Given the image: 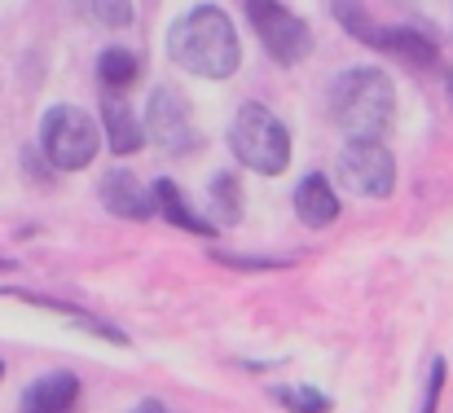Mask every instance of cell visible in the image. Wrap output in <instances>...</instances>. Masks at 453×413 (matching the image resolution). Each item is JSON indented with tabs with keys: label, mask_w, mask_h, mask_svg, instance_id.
<instances>
[{
	"label": "cell",
	"mask_w": 453,
	"mask_h": 413,
	"mask_svg": "<svg viewBox=\"0 0 453 413\" xmlns=\"http://www.w3.org/2000/svg\"><path fill=\"white\" fill-rule=\"evenodd\" d=\"M167 57L198 80H229L242 66V40L220 4H189L167 27Z\"/></svg>",
	"instance_id": "obj_1"
},
{
	"label": "cell",
	"mask_w": 453,
	"mask_h": 413,
	"mask_svg": "<svg viewBox=\"0 0 453 413\" xmlns=\"http://www.w3.org/2000/svg\"><path fill=\"white\" fill-rule=\"evenodd\" d=\"M330 119L348 141H383L396 124V84L379 66H352L330 84Z\"/></svg>",
	"instance_id": "obj_2"
},
{
	"label": "cell",
	"mask_w": 453,
	"mask_h": 413,
	"mask_svg": "<svg viewBox=\"0 0 453 413\" xmlns=\"http://www.w3.org/2000/svg\"><path fill=\"white\" fill-rule=\"evenodd\" d=\"M229 149L242 167H251L256 176H282L291 167V133L287 124L260 106L247 102L234 119H229Z\"/></svg>",
	"instance_id": "obj_3"
},
{
	"label": "cell",
	"mask_w": 453,
	"mask_h": 413,
	"mask_svg": "<svg viewBox=\"0 0 453 413\" xmlns=\"http://www.w3.org/2000/svg\"><path fill=\"white\" fill-rule=\"evenodd\" d=\"M40 149L58 172H84L102 149V128L80 106H49L40 119Z\"/></svg>",
	"instance_id": "obj_4"
},
{
	"label": "cell",
	"mask_w": 453,
	"mask_h": 413,
	"mask_svg": "<svg viewBox=\"0 0 453 413\" xmlns=\"http://www.w3.org/2000/svg\"><path fill=\"white\" fill-rule=\"evenodd\" d=\"M334 176L357 198H392L396 189V158L383 141H348L334 158Z\"/></svg>",
	"instance_id": "obj_5"
},
{
	"label": "cell",
	"mask_w": 453,
	"mask_h": 413,
	"mask_svg": "<svg viewBox=\"0 0 453 413\" xmlns=\"http://www.w3.org/2000/svg\"><path fill=\"white\" fill-rule=\"evenodd\" d=\"M247 18L260 35V44L269 49L273 62L296 66L312 53V31L296 9H287L282 0H247Z\"/></svg>",
	"instance_id": "obj_6"
},
{
	"label": "cell",
	"mask_w": 453,
	"mask_h": 413,
	"mask_svg": "<svg viewBox=\"0 0 453 413\" xmlns=\"http://www.w3.org/2000/svg\"><path fill=\"white\" fill-rule=\"evenodd\" d=\"M146 141L172 149V154H189L198 149V128H194V111H189V97L172 84H158L146 102Z\"/></svg>",
	"instance_id": "obj_7"
},
{
	"label": "cell",
	"mask_w": 453,
	"mask_h": 413,
	"mask_svg": "<svg viewBox=\"0 0 453 413\" xmlns=\"http://www.w3.org/2000/svg\"><path fill=\"white\" fill-rule=\"evenodd\" d=\"M97 198L119 220H150L154 216V189H146L137 180V172H128V167H111L97 185Z\"/></svg>",
	"instance_id": "obj_8"
},
{
	"label": "cell",
	"mask_w": 453,
	"mask_h": 413,
	"mask_svg": "<svg viewBox=\"0 0 453 413\" xmlns=\"http://www.w3.org/2000/svg\"><path fill=\"white\" fill-rule=\"evenodd\" d=\"M80 401V379L71 370H53V374H40L22 401H18V413H71Z\"/></svg>",
	"instance_id": "obj_9"
},
{
	"label": "cell",
	"mask_w": 453,
	"mask_h": 413,
	"mask_svg": "<svg viewBox=\"0 0 453 413\" xmlns=\"http://www.w3.org/2000/svg\"><path fill=\"white\" fill-rule=\"evenodd\" d=\"M102 133H106L111 154H119V158H128V154H137L146 145V124L137 119V111L119 93L102 97Z\"/></svg>",
	"instance_id": "obj_10"
},
{
	"label": "cell",
	"mask_w": 453,
	"mask_h": 413,
	"mask_svg": "<svg viewBox=\"0 0 453 413\" xmlns=\"http://www.w3.org/2000/svg\"><path fill=\"white\" fill-rule=\"evenodd\" d=\"M154 211L167 220V225H176V229H189V233H203V238H216V225L207 220V211H198L194 203H189V194L176 185V180H154Z\"/></svg>",
	"instance_id": "obj_11"
},
{
	"label": "cell",
	"mask_w": 453,
	"mask_h": 413,
	"mask_svg": "<svg viewBox=\"0 0 453 413\" xmlns=\"http://www.w3.org/2000/svg\"><path fill=\"white\" fill-rule=\"evenodd\" d=\"M339 194H334V185L321 176V172H308L300 185H296V216H300V225L308 229H326V225H334L339 220Z\"/></svg>",
	"instance_id": "obj_12"
},
{
	"label": "cell",
	"mask_w": 453,
	"mask_h": 413,
	"mask_svg": "<svg viewBox=\"0 0 453 413\" xmlns=\"http://www.w3.org/2000/svg\"><path fill=\"white\" fill-rule=\"evenodd\" d=\"M242 211H247L242 180L234 172H216L207 180V220L216 229H234V225H242Z\"/></svg>",
	"instance_id": "obj_13"
},
{
	"label": "cell",
	"mask_w": 453,
	"mask_h": 413,
	"mask_svg": "<svg viewBox=\"0 0 453 413\" xmlns=\"http://www.w3.org/2000/svg\"><path fill=\"white\" fill-rule=\"evenodd\" d=\"M330 13H334V22H339L352 40H361L365 49L388 53V44H392V27H379V22L370 18L365 0H330Z\"/></svg>",
	"instance_id": "obj_14"
},
{
	"label": "cell",
	"mask_w": 453,
	"mask_h": 413,
	"mask_svg": "<svg viewBox=\"0 0 453 413\" xmlns=\"http://www.w3.org/2000/svg\"><path fill=\"white\" fill-rule=\"evenodd\" d=\"M392 57H405L410 66H436L441 62V49L427 31L418 27H392V44H388Z\"/></svg>",
	"instance_id": "obj_15"
},
{
	"label": "cell",
	"mask_w": 453,
	"mask_h": 413,
	"mask_svg": "<svg viewBox=\"0 0 453 413\" xmlns=\"http://www.w3.org/2000/svg\"><path fill=\"white\" fill-rule=\"evenodd\" d=\"M97 80L111 88V93H124L128 84L142 80V57L133 49H106L97 57Z\"/></svg>",
	"instance_id": "obj_16"
},
{
	"label": "cell",
	"mask_w": 453,
	"mask_h": 413,
	"mask_svg": "<svg viewBox=\"0 0 453 413\" xmlns=\"http://www.w3.org/2000/svg\"><path fill=\"white\" fill-rule=\"evenodd\" d=\"M75 9H80L88 22L111 27V31L133 27V0H75Z\"/></svg>",
	"instance_id": "obj_17"
},
{
	"label": "cell",
	"mask_w": 453,
	"mask_h": 413,
	"mask_svg": "<svg viewBox=\"0 0 453 413\" xmlns=\"http://www.w3.org/2000/svg\"><path fill=\"white\" fill-rule=\"evenodd\" d=\"M273 401L287 405L291 413H330V396L317 392V387H291V383H282V387H273Z\"/></svg>",
	"instance_id": "obj_18"
},
{
	"label": "cell",
	"mask_w": 453,
	"mask_h": 413,
	"mask_svg": "<svg viewBox=\"0 0 453 413\" xmlns=\"http://www.w3.org/2000/svg\"><path fill=\"white\" fill-rule=\"evenodd\" d=\"M225 269H238V273H278L287 269L291 260H278V256H234V251H211Z\"/></svg>",
	"instance_id": "obj_19"
},
{
	"label": "cell",
	"mask_w": 453,
	"mask_h": 413,
	"mask_svg": "<svg viewBox=\"0 0 453 413\" xmlns=\"http://www.w3.org/2000/svg\"><path fill=\"white\" fill-rule=\"evenodd\" d=\"M445 379H449V365H445V356H436V361H432V370H427V387H423V409H418V413H436V409H441V392H445Z\"/></svg>",
	"instance_id": "obj_20"
},
{
	"label": "cell",
	"mask_w": 453,
	"mask_h": 413,
	"mask_svg": "<svg viewBox=\"0 0 453 413\" xmlns=\"http://www.w3.org/2000/svg\"><path fill=\"white\" fill-rule=\"evenodd\" d=\"M405 4H418L423 13H445V9H449L453 0H405Z\"/></svg>",
	"instance_id": "obj_21"
},
{
	"label": "cell",
	"mask_w": 453,
	"mask_h": 413,
	"mask_svg": "<svg viewBox=\"0 0 453 413\" xmlns=\"http://www.w3.org/2000/svg\"><path fill=\"white\" fill-rule=\"evenodd\" d=\"M133 413H172V409H167L163 401H154V396H146V401H137V409H133Z\"/></svg>",
	"instance_id": "obj_22"
},
{
	"label": "cell",
	"mask_w": 453,
	"mask_h": 413,
	"mask_svg": "<svg viewBox=\"0 0 453 413\" xmlns=\"http://www.w3.org/2000/svg\"><path fill=\"white\" fill-rule=\"evenodd\" d=\"M0 379H4V361H0Z\"/></svg>",
	"instance_id": "obj_23"
}]
</instances>
